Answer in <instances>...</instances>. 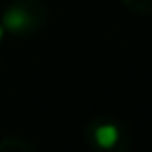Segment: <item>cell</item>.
<instances>
[{"instance_id":"1","label":"cell","mask_w":152,"mask_h":152,"mask_svg":"<svg viewBox=\"0 0 152 152\" xmlns=\"http://www.w3.org/2000/svg\"><path fill=\"white\" fill-rule=\"evenodd\" d=\"M29 23V14L21 8H10L4 14V27L10 31H23Z\"/></svg>"},{"instance_id":"2","label":"cell","mask_w":152,"mask_h":152,"mask_svg":"<svg viewBox=\"0 0 152 152\" xmlns=\"http://www.w3.org/2000/svg\"><path fill=\"white\" fill-rule=\"evenodd\" d=\"M118 127L112 125V123H104L94 131V139H96V145L100 148H112V146L118 142Z\"/></svg>"},{"instance_id":"3","label":"cell","mask_w":152,"mask_h":152,"mask_svg":"<svg viewBox=\"0 0 152 152\" xmlns=\"http://www.w3.org/2000/svg\"><path fill=\"white\" fill-rule=\"evenodd\" d=\"M2 37H4V27L0 25V41H2Z\"/></svg>"}]
</instances>
